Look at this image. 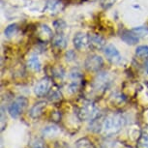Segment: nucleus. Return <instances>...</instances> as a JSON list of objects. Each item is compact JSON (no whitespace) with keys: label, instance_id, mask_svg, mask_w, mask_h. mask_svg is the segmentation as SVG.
I'll return each instance as SVG.
<instances>
[{"label":"nucleus","instance_id":"nucleus-1","mask_svg":"<svg viewBox=\"0 0 148 148\" xmlns=\"http://www.w3.org/2000/svg\"><path fill=\"white\" fill-rule=\"evenodd\" d=\"M124 116L120 113H111L108 114L104 118L102 131L105 136H113L122 129L125 125Z\"/></svg>","mask_w":148,"mask_h":148},{"label":"nucleus","instance_id":"nucleus-2","mask_svg":"<svg viewBox=\"0 0 148 148\" xmlns=\"http://www.w3.org/2000/svg\"><path fill=\"white\" fill-rule=\"evenodd\" d=\"M77 116L82 121H92L99 116V110L93 103H85L79 108Z\"/></svg>","mask_w":148,"mask_h":148},{"label":"nucleus","instance_id":"nucleus-3","mask_svg":"<svg viewBox=\"0 0 148 148\" xmlns=\"http://www.w3.org/2000/svg\"><path fill=\"white\" fill-rule=\"evenodd\" d=\"M27 99L24 97H18L11 103V105L8 108V112L12 118H18L22 113L24 108L27 106Z\"/></svg>","mask_w":148,"mask_h":148},{"label":"nucleus","instance_id":"nucleus-4","mask_svg":"<svg viewBox=\"0 0 148 148\" xmlns=\"http://www.w3.org/2000/svg\"><path fill=\"white\" fill-rule=\"evenodd\" d=\"M104 65V60L97 54H91L86 58L84 62L85 69L89 72H97Z\"/></svg>","mask_w":148,"mask_h":148},{"label":"nucleus","instance_id":"nucleus-5","mask_svg":"<svg viewBox=\"0 0 148 148\" xmlns=\"http://www.w3.org/2000/svg\"><path fill=\"white\" fill-rule=\"evenodd\" d=\"M51 86H52L51 80L49 79V77H45V79H41L40 82L36 84L35 88H34V92L39 97L46 96V95H47L49 92H51Z\"/></svg>","mask_w":148,"mask_h":148},{"label":"nucleus","instance_id":"nucleus-6","mask_svg":"<svg viewBox=\"0 0 148 148\" xmlns=\"http://www.w3.org/2000/svg\"><path fill=\"white\" fill-rule=\"evenodd\" d=\"M104 54L113 64H119L122 61V56L117 49L112 45H108L104 47Z\"/></svg>","mask_w":148,"mask_h":148},{"label":"nucleus","instance_id":"nucleus-7","mask_svg":"<svg viewBox=\"0 0 148 148\" xmlns=\"http://www.w3.org/2000/svg\"><path fill=\"white\" fill-rule=\"evenodd\" d=\"M70 79H71V82L68 85V91L71 93H75L80 85V82L82 80V75L79 70L75 69L70 73Z\"/></svg>","mask_w":148,"mask_h":148},{"label":"nucleus","instance_id":"nucleus-8","mask_svg":"<svg viewBox=\"0 0 148 148\" xmlns=\"http://www.w3.org/2000/svg\"><path fill=\"white\" fill-rule=\"evenodd\" d=\"M73 43H74V47L77 49L82 51L85 47H89V35L83 32L77 33L73 39Z\"/></svg>","mask_w":148,"mask_h":148},{"label":"nucleus","instance_id":"nucleus-9","mask_svg":"<svg viewBox=\"0 0 148 148\" xmlns=\"http://www.w3.org/2000/svg\"><path fill=\"white\" fill-rule=\"evenodd\" d=\"M64 9V4L61 0H47L45 11L51 15H56Z\"/></svg>","mask_w":148,"mask_h":148},{"label":"nucleus","instance_id":"nucleus-10","mask_svg":"<svg viewBox=\"0 0 148 148\" xmlns=\"http://www.w3.org/2000/svg\"><path fill=\"white\" fill-rule=\"evenodd\" d=\"M89 47L95 51L104 49L105 47V39L98 34L89 35Z\"/></svg>","mask_w":148,"mask_h":148},{"label":"nucleus","instance_id":"nucleus-11","mask_svg":"<svg viewBox=\"0 0 148 148\" xmlns=\"http://www.w3.org/2000/svg\"><path fill=\"white\" fill-rule=\"evenodd\" d=\"M38 38L42 42H49L51 41L53 38L52 30L49 28L47 24H41L38 28Z\"/></svg>","mask_w":148,"mask_h":148},{"label":"nucleus","instance_id":"nucleus-12","mask_svg":"<svg viewBox=\"0 0 148 148\" xmlns=\"http://www.w3.org/2000/svg\"><path fill=\"white\" fill-rule=\"evenodd\" d=\"M120 37H121L123 42H125L127 45H131V46L138 44L139 41V37L133 31V30H131V31L125 30V31H123L121 33Z\"/></svg>","mask_w":148,"mask_h":148},{"label":"nucleus","instance_id":"nucleus-13","mask_svg":"<svg viewBox=\"0 0 148 148\" xmlns=\"http://www.w3.org/2000/svg\"><path fill=\"white\" fill-rule=\"evenodd\" d=\"M46 107H47V103L45 101H41V102L36 103L29 111L30 117L33 119L39 118V117L43 114V111H44L45 108H46Z\"/></svg>","mask_w":148,"mask_h":148},{"label":"nucleus","instance_id":"nucleus-14","mask_svg":"<svg viewBox=\"0 0 148 148\" xmlns=\"http://www.w3.org/2000/svg\"><path fill=\"white\" fill-rule=\"evenodd\" d=\"M110 77H108V75L102 74L100 76L97 77V79L94 82V87L96 90H105L110 84Z\"/></svg>","mask_w":148,"mask_h":148},{"label":"nucleus","instance_id":"nucleus-15","mask_svg":"<svg viewBox=\"0 0 148 148\" xmlns=\"http://www.w3.org/2000/svg\"><path fill=\"white\" fill-rule=\"evenodd\" d=\"M51 42L52 45L59 49H64L67 47V44H68L67 38L63 35V33H57L56 35H54Z\"/></svg>","mask_w":148,"mask_h":148},{"label":"nucleus","instance_id":"nucleus-16","mask_svg":"<svg viewBox=\"0 0 148 148\" xmlns=\"http://www.w3.org/2000/svg\"><path fill=\"white\" fill-rule=\"evenodd\" d=\"M60 133V129L59 127H57L56 125H47L43 129L42 131V134H43L44 136L46 138H52V136H56L57 135H59Z\"/></svg>","mask_w":148,"mask_h":148},{"label":"nucleus","instance_id":"nucleus-17","mask_svg":"<svg viewBox=\"0 0 148 148\" xmlns=\"http://www.w3.org/2000/svg\"><path fill=\"white\" fill-rule=\"evenodd\" d=\"M27 66L29 67V69H31L35 72L41 71L42 69V63L40 59H39V57L36 56V55H33V56L29 58L28 62H27Z\"/></svg>","mask_w":148,"mask_h":148},{"label":"nucleus","instance_id":"nucleus-18","mask_svg":"<svg viewBox=\"0 0 148 148\" xmlns=\"http://www.w3.org/2000/svg\"><path fill=\"white\" fill-rule=\"evenodd\" d=\"M53 27L57 33H63L65 31L67 24L63 19H57V21H55L53 22Z\"/></svg>","mask_w":148,"mask_h":148},{"label":"nucleus","instance_id":"nucleus-19","mask_svg":"<svg viewBox=\"0 0 148 148\" xmlns=\"http://www.w3.org/2000/svg\"><path fill=\"white\" fill-rule=\"evenodd\" d=\"M136 55L140 58H148V47L139 46L136 49Z\"/></svg>","mask_w":148,"mask_h":148},{"label":"nucleus","instance_id":"nucleus-20","mask_svg":"<svg viewBox=\"0 0 148 148\" xmlns=\"http://www.w3.org/2000/svg\"><path fill=\"white\" fill-rule=\"evenodd\" d=\"M76 148H93V146L89 139L80 138L76 142Z\"/></svg>","mask_w":148,"mask_h":148},{"label":"nucleus","instance_id":"nucleus-21","mask_svg":"<svg viewBox=\"0 0 148 148\" xmlns=\"http://www.w3.org/2000/svg\"><path fill=\"white\" fill-rule=\"evenodd\" d=\"M61 99V94L60 92L57 90V89H52L51 90V94L49 96V101H52V102H56V101H59Z\"/></svg>","mask_w":148,"mask_h":148},{"label":"nucleus","instance_id":"nucleus-22","mask_svg":"<svg viewBox=\"0 0 148 148\" xmlns=\"http://www.w3.org/2000/svg\"><path fill=\"white\" fill-rule=\"evenodd\" d=\"M16 30H18V25H16V23L10 24V25H8L6 27V29H5V35H6L7 37H11V36H13L16 32Z\"/></svg>","mask_w":148,"mask_h":148},{"label":"nucleus","instance_id":"nucleus-23","mask_svg":"<svg viewBox=\"0 0 148 148\" xmlns=\"http://www.w3.org/2000/svg\"><path fill=\"white\" fill-rule=\"evenodd\" d=\"M138 148H148V136H141L138 142Z\"/></svg>","mask_w":148,"mask_h":148},{"label":"nucleus","instance_id":"nucleus-24","mask_svg":"<svg viewBox=\"0 0 148 148\" xmlns=\"http://www.w3.org/2000/svg\"><path fill=\"white\" fill-rule=\"evenodd\" d=\"M133 31L135 32L138 37L139 36H147L148 35V29L145 28V27H142V26H139L138 28H134Z\"/></svg>","mask_w":148,"mask_h":148},{"label":"nucleus","instance_id":"nucleus-25","mask_svg":"<svg viewBox=\"0 0 148 148\" xmlns=\"http://www.w3.org/2000/svg\"><path fill=\"white\" fill-rule=\"evenodd\" d=\"M31 147L32 148H47L46 145L44 143V141L40 138H35L34 140L32 141Z\"/></svg>","mask_w":148,"mask_h":148},{"label":"nucleus","instance_id":"nucleus-26","mask_svg":"<svg viewBox=\"0 0 148 148\" xmlns=\"http://www.w3.org/2000/svg\"><path fill=\"white\" fill-rule=\"evenodd\" d=\"M76 57H77V55L73 51H68V52L66 53V58H67V60H68V61L74 60Z\"/></svg>","mask_w":148,"mask_h":148},{"label":"nucleus","instance_id":"nucleus-27","mask_svg":"<svg viewBox=\"0 0 148 148\" xmlns=\"http://www.w3.org/2000/svg\"><path fill=\"white\" fill-rule=\"evenodd\" d=\"M146 62H145V64H144V69H145V72L147 73L148 74V58H146Z\"/></svg>","mask_w":148,"mask_h":148}]
</instances>
